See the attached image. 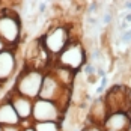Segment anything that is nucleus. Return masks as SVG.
<instances>
[{
	"instance_id": "f257e3e1",
	"label": "nucleus",
	"mask_w": 131,
	"mask_h": 131,
	"mask_svg": "<svg viewBox=\"0 0 131 131\" xmlns=\"http://www.w3.org/2000/svg\"><path fill=\"white\" fill-rule=\"evenodd\" d=\"M21 36L23 21L20 18V14L12 6L0 11V39L8 45V48L15 50L21 42Z\"/></svg>"
},
{
	"instance_id": "f03ea898",
	"label": "nucleus",
	"mask_w": 131,
	"mask_h": 131,
	"mask_svg": "<svg viewBox=\"0 0 131 131\" xmlns=\"http://www.w3.org/2000/svg\"><path fill=\"white\" fill-rule=\"evenodd\" d=\"M42 47L45 48V51L51 56L53 59H56L60 53L65 50V47L71 42L69 38V30L63 21L60 23H54L53 26L45 29V32L42 33L39 38Z\"/></svg>"
},
{
	"instance_id": "7ed1b4c3",
	"label": "nucleus",
	"mask_w": 131,
	"mask_h": 131,
	"mask_svg": "<svg viewBox=\"0 0 131 131\" xmlns=\"http://www.w3.org/2000/svg\"><path fill=\"white\" fill-rule=\"evenodd\" d=\"M44 74L39 69H33V68H23L18 75L15 77L14 83V91L23 96H27L30 100H36L39 96V91L42 86V80Z\"/></svg>"
},
{
	"instance_id": "20e7f679",
	"label": "nucleus",
	"mask_w": 131,
	"mask_h": 131,
	"mask_svg": "<svg viewBox=\"0 0 131 131\" xmlns=\"http://www.w3.org/2000/svg\"><path fill=\"white\" fill-rule=\"evenodd\" d=\"M86 62H88V53L81 45V41H71L65 47V50L54 59L56 65L65 66L74 72H80Z\"/></svg>"
},
{
	"instance_id": "39448f33",
	"label": "nucleus",
	"mask_w": 131,
	"mask_h": 131,
	"mask_svg": "<svg viewBox=\"0 0 131 131\" xmlns=\"http://www.w3.org/2000/svg\"><path fill=\"white\" fill-rule=\"evenodd\" d=\"M104 101L108 113L125 112L131 113V89L125 84H113L104 93Z\"/></svg>"
},
{
	"instance_id": "423d86ee",
	"label": "nucleus",
	"mask_w": 131,
	"mask_h": 131,
	"mask_svg": "<svg viewBox=\"0 0 131 131\" xmlns=\"http://www.w3.org/2000/svg\"><path fill=\"white\" fill-rule=\"evenodd\" d=\"M65 112L53 101L36 98L33 101V112H32V121L33 122H59L65 118Z\"/></svg>"
},
{
	"instance_id": "0eeeda50",
	"label": "nucleus",
	"mask_w": 131,
	"mask_h": 131,
	"mask_svg": "<svg viewBox=\"0 0 131 131\" xmlns=\"http://www.w3.org/2000/svg\"><path fill=\"white\" fill-rule=\"evenodd\" d=\"M17 68H18V59L15 50L8 48L0 53V88L17 74Z\"/></svg>"
},
{
	"instance_id": "6e6552de",
	"label": "nucleus",
	"mask_w": 131,
	"mask_h": 131,
	"mask_svg": "<svg viewBox=\"0 0 131 131\" xmlns=\"http://www.w3.org/2000/svg\"><path fill=\"white\" fill-rule=\"evenodd\" d=\"M6 100H9V101H11L14 110L17 112V115H18V118H20V121H21V122L32 121L33 100H30V98H27V96H23V95L17 93L14 89L8 93Z\"/></svg>"
},
{
	"instance_id": "1a4fd4ad",
	"label": "nucleus",
	"mask_w": 131,
	"mask_h": 131,
	"mask_svg": "<svg viewBox=\"0 0 131 131\" xmlns=\"http://www.w3.org/2000/svg\"><path fill=\"white\" fill-rule=\"evenodd\" d=\"M104 131H131V113L115 112L108 113L103 124Z\"/></svg>"
},
{
	"instance_id": "9d476101",
	"label": "nucleus",
	"mask_w": 131,
	"mask_h": 131,
	"mask_svg": "<svg viewBox=\"0 0 131 131\" xmlns=\"http://www.w3.org/2000/svg\"><path fill=\"white\" fill-rule=\"evenodd\" d=\"M108 116V108L105 105V101L103 96H98L92 101V104L88 108V122L103 125L105 118Z\"/></svg>"
},
{
	"instance_id": "9b49d317",
	"label": "nucleus",
	"mask_w": 131,
	"mask_h": 131,
	"mask_svg": "<svg viewBox=\"0 0 131 131\" xmlns=\"http://www.w3.org/2000/svg\"><path fill=\"white\" fill-rule=\"evenodd\" d=\"M20 118L17 115V112L14 110L12 104L9 100H3L0 101V125L2 127H8V125H20Z\"/></svg>"
},
{
	"instance_id": "f8f14e48",
	"label": "nucleus",
	"mask_w": 131,
	"mask_h": 131,
	"mask_svg": "<svg viewBox=\"0 0 131 131\" xmlns=\"http://www.w3.org/2000/svg\"><path fill=\"white\" fill-rule=\"evenodd\" d=\"M48 71L53 74V77L57 80L63 88H66V89H71V86H72V83H74V80H75V75H77V72L68 69L65 66L56 65V63H54Z\"/></svg>"
},
{
	"instance_id": "ddd939ff",
	"label": "nucleus",
	"mask_w": 131,
	"mask_h": 131,
	"mask_svg": "<svg viewBox=\"0 0 131 131\" xmlns=\"http://www.w3.org/2000/svg\"><path fill=\"white\" fill-rule=\"evenodd\" d=\"M35 131H62L59 122H33Z\"/></svg>"
},
{
	"instance_id": "4468645a",
	"label": "nucleus",
	"mask_w": 131,
	"mask_h": 131,
	"mask_svg": "<svg viewBox=\"0 0 131 131\" xmlns=\"http://www.w3.org/2000/svg\"><path fill=\"white\" fill-rule=\"evenodd\" d=\"M80 131H104V128H103V125L88 122L86 125H83V127H81V130H80Z\"/></svg>"
},
{
	"instance_id": "2eb2a0df",
	"label": "nucleus",
	"mask_w": 131,
	"mask_h": 131,
	"mask_svg": "<svg viewBox=\"0 0 131 131\" xmlns=\"http://www.w3.org/2000/svg\"><path fill=\"white\" fill-rule=\"evenodd\" d=\"M3 131H23V128L20 125H8V127H3Z\"/></svg>"
},
{
	"instance_id": "dca6fc26",
	"label": "nucleus",
	"mask_w": 131,
	"mask_h": 131,
	"mask_svg": "<svg viewBox=\"0 0 131 131\" xmlns=\"http://www.w3.org/2000/svg\"><path fill=\"white\" fill-rule=\"evenodd\" d=\"M5 50H8V45H6V44H5L3 41L0 39V53H2V51H5Z\"/></svg>"
},
{
	"instance_id": "f3484780",
	"label": "nucleus",
	"mask_w": 131,
	"mask_h": 131,
	"mask_svg": "<svg viewBox=\"0 0 131 131\" xmlns=\"http://www.w3.org/2000/svg\"><path fill=\"white\" fill-rule=\"evenodd\" d=\"M23 131H35V128H33V125H30V127H26V128H23Z\"/></svg>"
},
{
	"instance_id": "a211bd4d",
	"label": "nucleus",
	"mask_w": 131,
	"mask_h": 131,
	"mask_svg": "<svg viewBox=\"0 0 131 131\" xmlns=\"http://www.w3.org/2000/svg\"><path fill=\"white\" fill-rule=\"evenodd\" d=\"M0 131H3V127H2V125H0Z\"/></svg>"
}]
</instances>
